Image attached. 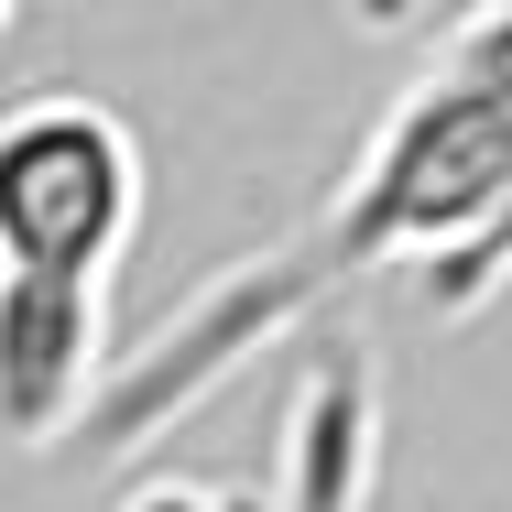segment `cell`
I'll list each match as a JSON object with an SVG mask.
<instances>
[{"label": "cell", "instance_id": "3957f363", "mask_svg": "<svg viewBox=\"0 0 512 512\" xmlns=\"http://www.w3.org/2000/svg\"><path fill=\"white\" fill-rule=\"evenodd\" d=\"M120 371L109 284H55V273H0V447L44 458L77 447Z\"/></svg>", "mask_w": 512, "mask_h": 512}, {"label": "cell", "instance_id": "277c9868", "mask_svg": "<svg viewBox=\"0 0 512 512\" xmlns=\"http://www.w3.org/2000/svg\"><path fill=\"white\" fill-rule=\"evenodd\" d=\"M131 512H273L262 491H218V480H142Z\"/></svg>", "mask_w": 512, "mask_h": 512}, {"label": "cell", "instance_id": "5b68a950", "mask_svg": "<svg viewBox=\"0 0 512 512\" xmlns=\"http://www.w3.org/2000/svg\"><path fill=\"white\" fill-rule=\"evenodd\" d=\"M11 22H22V0H0V44H11Z\"/></svg>", "mask_w": 512, "mask_h": 512}, {"label": "cell", "instance_id": "7a4b0ae2", "mask_svg": "<svg viewBox=\"0 0 512 512\" xmlns=\"http://www.w3.org/2000/svg\"><path fill=\"white\" fill-rule=\"evenodd\" d=\"M131 240H142V131L77 88L0 109V273L120 284Z\"/></svg>", "mask_w": 512, "mask_h": 512}, {"label": "cell", "instance_id": "6da1fadb", "mask_svg": "<svg viewBox=\"0 0 512 512\" xmlns=\"http://www.w3.org/2000/svg\"><path fill=\"white\" fill-rule=\"evenodd\" d=\"M393 273H414L436 316H480L512 284V44L447 33L425 55V77L371 120V142L338 175V197L306 229H284L273 251L207 273L109 371L77 447L131 458V447L175 436L240 360H262L306 316H327L360 284H393Z\"/></svg>", "mask_w": 512, "mask_h": 512}]
</instances>
